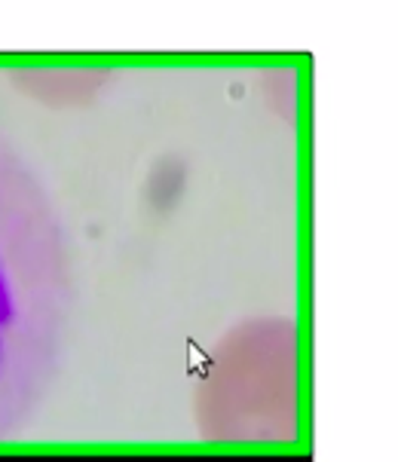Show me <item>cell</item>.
Segmentation results:
<instances>
[{"instance_id":"cell-1","label":"cell","mask_w":398,"mask_h":462,"mask_svg":"<svg viewBox=\"0 0 398 462\" xmlns=\"http://www.w3.org/2000/svg\"><path fill=\"white\" fill-rule=\"evenodd\" d=\"M71 310L65 226L37 171L0 135V441L34 417Z\"/></svg>"}]
</instances>
